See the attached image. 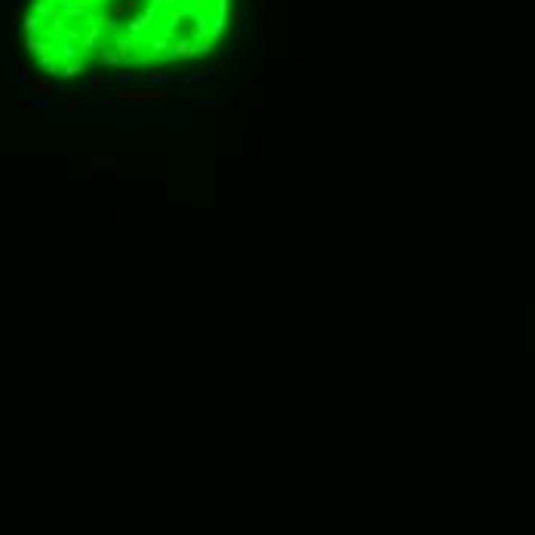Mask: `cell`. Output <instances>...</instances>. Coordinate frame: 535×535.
<instances>
[{
  "label": "cell",
  "instance_id": "1",
  "mask_svg": "<svg viewBox=\"0 0 535 535\" xmlns=\"http://www.w3.org/2000/svg\"><path fill=\"white\" fill-rule=\"evenodd\" d=\"M120 102H163V93H120Z\"/></svg>",
  "mask_w": 535,
  "mask_h": 535
},
{
  "label": "cell",
  "instance_id": "2",
  "mask_svg": "<svg viewBox=\"0 0 535 535\" xmlns=\"http://www.w3.org/2000/svg\"><path fill=\"white\" fill-rule=\"evenodd\" d=\"M99 86H105V77H93V80H89V89H99Z\"/></svg>",
  "mask_w": 535,
  "mask_h": 535
}]
</instances>
